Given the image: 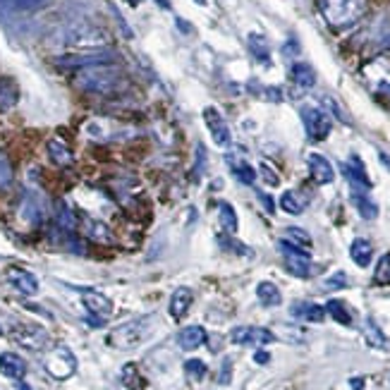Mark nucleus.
Masks as SVG:
<instances>
[{
    "label": "nucleus",
    "mask_w": 390,
    "mask_h": 390,
    "mask_svg": "<svg viewBox=\"0 0 390 390\" xmlns=\"http://www.w3.org/2000/svg\"><path fill=\"white\" fill-rule=\"evenodd\" d=\"M388 381H390V376H388Z\"/></svg>",
    "instance_id": "53"
},
{
    "label": "nucleus",
    "mask_w": 390,
    "mask_h": 390,
    "mask_svg": "<svg viewBox=\"0 0 390 390\" xmlns=\"http://www.w3.org/2000/svg\"><path fill=\"white\" fill-rule=\"evenodd\" d=\"M192 301H194V292H192L189 288H178L173 292V297H170V304H168L170 316H173L175 321H182L187 316V311H189Z\"/></svg>",
    "instance_id": "16"
},
{
    "label": "nucleus",
    "mask_w": 390,
    "mask_h": 390,
    "mask_svg": "<svg viewBox=\"0 0 390 390\" xmlns=\"http://www.w3.org/2000/svg\"><path fill=\"white\" fill-rule=\"evenodd\" d=\"M122 72L115 65L106 62V65H91L77 72L75 86L86 93H111L120 86Z\"/></svg>",
    "instance_id": "2"
},
{
    "label": "nucleus",
    "mask_w": 390,
    "mask_h": 390,
    "mask_svg": "<svg viewBox=\"0 0 390 390\" xmlns=\"http://www.w3.org/2000/svg\"><path fill=\"white\" fill-rule=\"evenodd\" d=\"M44 369L55 378V381H65V378H70L72 373L77 371V357L72 355L70 347L58 345L46 355Z\"/></svg>",
    "instance_id": "6"
},
{
    "label": "nucleus",
    "mask_w": 390,
    "mask_h": 390,
    "mask_svg": "<svg viewBox=\"0 0 390 390\" xmlns=\"http://www.w3.org/2000/svg\"><path fill=\"white\" fill-rule=\"evenodd\" d=\"M292 82L299 86V89H311L316 84V72L311 65L306 62H295L292 65Z\"/></svg>",
    "instance_id": "24"
},
{
    "label": "nucleus",
    "mask_w": 390,
    "mask_h": 390,
    "mask_svg": "<svg viewBox=\"0 0 390 390\" xmlns=\"http://www.w3.org/2000/svg\"><path fill=\"white\" fill-rule=\"evenodd\" d=\"M232 163V173L235 178L242 182V185H254L257 182V170L247 163V160H230Z\"/></svg>",
    "instance_id": "34"
},
{
    "label": "nucleus",
    "mask_w": 390,
    "mask_h": 390,
    "mask_svg": "<svg viewBox=\"0 0 390 390\" xmlns=\"http://www.w3.org/2000/svg\"><path fill=\"white\" fill-rule=\"evenodd\" d=\"M206 331L201 328V326H187V328H182L178 333V345L182 347V350L192 352L196 350V347H201L206 342Z\"/></svg>",
    "instance_id": "18"
},
{
    "label": "nucleus",
    "mask_w": 390,
    "mask_h": 390,
    "mask_svg": "<svg viewBox=\"0 0 390 390\" xmlns=\"http://www.w3.org/2000/svg\"><path fill=\"white\" fill-rule=\"evenodd\" d=\"M350 386H352V390H364V378H352Z\"/></svg>",
    "instance_id": "48"
},
{
    "label": "nucleus",
    "mask_w": 390,
    "mask_h": 390,
    "mask_svg": "<svg viewBox=\"0 0 390 390\" xmlns=\"http://www.w3.org/2000/svg\"><path fill=\"white\" fill-rule=\"evenodd\" d=\"M345 175H347V180H350V185L362 187V189H371V180H369L366 170H364L360 156H352L350 163L345 165Z\"/></svg>",
    "instance_id": "20"
},
{
    "label": "nucleus",
    "mask_w": 390,
    "mask_h": 390,
    "mask_svg": "<svg viewBox=\"0 0 390 390\" xmlns=\"http://www.w3.org/2000/svg\"><path fill=\"white\" fill-rule=\"evenodd\" d=\"M352 204H355V209L360 211V216L364 221H373V218H378V206L373 204L371 196H366L364 192H352Z\"/></svg>",
    "instance_id": "26"
},
{
    "label": "nucleus",
    "mask_w": 390,
    "mask_h": 390,
    "mask_svg": "<svg viewBox=\"0 0 390 390\" xmlns=\"http://www.w3.org/2000/svg\"><path fill=\"white\" fill-rule=\"evenodd\" d=\"M326 314H331L333 319H335L340 326H352V314H350V311H347L345 301H340V299H331L328 304H326Z\"/></svg>",
    "instance_id": "31"
},
{
    "label": "nucleus",
    "mask_w": 390,
    "mask_h": 390,
    "mask_svg": "<svg viewBox=\"0 0 390 390\" xmlns=\"http://www.w3.org/2000/svg\"><path fill=\"white\" fill-rule=\"evenodd\" d=\"M218 216H221L223 230L230 232V235H235L237 228H240V221H237V213H235V209H232V204L221 201V204H218Z\"/></svg>",
    "instance_id": "29"
},
{
    "label": "nucleus",
    "mask_w": 390,
    "mask_h": 390,
    "mask_svg": "<svg viewBox=\"0 0 390 390\" xmlns=\"http://www.w3.org/2000/svg\"><path fill=\"white\" fill-rule=\"evenodd\" d=\"M342 288H347V273H342V270L333 273L324 283V290H342Z\"/></svg>",
    "instance_id": "40"
},
{
    "label": "nucleus",
    "mask_w": 390,
    "mask_h": 390,
    "mask_svg": "<svg viewBox=\"0 0 390 390\" xmlns=\"http://www.w3.org/2000/svg\"><path fill=\"white\" fill-rule=\"evenodd\" d=\"M373 283L376 285H390V254H383L373 270Z\"/></svg>",
    "instance_id": "35"
},
{
    "label": "nucleus",
    "mask_w": 390,
    "mask_h": 390,
    "mask_svg": "<svg viewBox=\"0 0 390 390\" xmlns=\"http://www.w3.org/2000/svg\"><path fill=\"white\" fill-rule=\"evenodd\" d=\"M10 5H12L15 10H34L39 8V5H44L46 0H8Z\"/></svg>",
    "instance_id": "43"
},
{
    "label": "nucleus",
    "mask_w": 390,
    "mask_h": 390,
    "mask_svg": "<svg viewBox=\"0 0 390 390\" xmlns=\"http://www.w3.org/2000/svg\"><path fill=\"white\" fill-rule=\"evenodd\" d=\"M230 376H232V362H230V357H225V362H223V366H221V378H218V381H221L223 386H228V383H230Z\"/></svg>",
    "instance_id": "44"
},
{
    "label": "nucleus",
    "mask_w": 390,
    "mask_h": 390,
    "mask_svg": "<svg viewBox=\"0 0 390 390\" xmlns=\"http://www.w3.org/2000/svg\"><path fill=\"white\" fill-rule=\"evenodd\" d=\"M134 378H137V366L134 364H127V366L122 369V383H124V388L127 390H137L134 388Z\"/></svg>",
    "instance_id": "42"
},
{
    "label": "nucleus",
    "mask_w": 390,
    "mask_h": 390,
    "mask_svg": "<svg viewBox=\"0 0 390 390\" xmlns=\"http://www.w3.org/2000/svg\"><path fill=\"white\" fill-rule=\"evenodd\" d=\"M249 50L257 60H261L263 65H270V46L261 34H249Z\"/></svg>",
    "instance_id": "30"
},
{
    "label": "nucleus",
    "mask_w": 390,
    "mask_h": 390,
    "mask_svg": "<svg viewBox=\"0 0 390 390\" xmlns=\"http://www.w3.org/2000/svg\"><path fill=\"white\" fill-rule=\"evenodd\" d=\"M124 3H127V5H129V8H139V5H142V3H144V0H124Z\"/></svg>",
    "instance_id": "51"
},
{
    "label": "nucleus",
    "mask_w": 390,
    "mask_h": 390,
    "mask_svg": "<svg viewBox=\"0 0 390 390\" xmlns=\"http://www.w3.org/2000/svg\"><path fill=\"white\" fill-rule=\"evenodd\" d=\"M67 46H75V48H103L108 44V36L103 34V29L91 27V24H75L72 29H67L65 36Z\"/></svg>",
    "instance_id": "7"
},
{
    "label": "nucleus",
    "mask_w": 390,
    "mask_h": 390,
    "mask_svg": "<svg viewBox=\"0 0 390 390\" xmlns=\"http://www.w3.org/2000/svg\"><path fill=\"white\" fill-rule=\"evenodd\" d=\"M278 249H280V254L285 257V268H288V273H292L295 278H309V275L314 273L309 249H301V247H297V244H292L288 240H280Z\"/></svg>",
    "instance_id": "5"
},
{
    "label": "nucleus",
    "mask_w": 390,
    "mask_h": 390,
    "mask_svg": "<svg viewBox=\"0 0 390 390\" xmlns=\"http://www.w3.org/2000/svg\"><path fill=\"white\" fill-rule=\"evenodd\" d=\"M154 328H156V314L139 316V319L127 321V324L118 326V328L108 333L106 345L115 347V350H134V347H139L154 333Z\"/></svg>",
    "instance_id": "3"
},
{
    "label": "nucleus",
    "mask_w": 390,
    "mask_h": 390,
    "mask_svg": "<svg viewBox=\"0 0 390 390\" xmlns=\"http://www.w3.org/2000/svg\"><path fill=\"white\" fill-rule=\"evenodd\" d=\"M299 115H301V122H304V129H306V134H309V139L321 142V139H326L331 134L333 120L326 111H321V108H316V106H304L299 111Z\"/></svg>",
    "instance_id": "8"
},
{
    "label": "nucleus",
    "mask_w": 390,
    "mask_h": 390,
    "mask_svg": "<svg viewBox=\"0 0 390 390\" xmlns=\"http://www.w3.org/2000/svg\"><path fill=\"white\" fill-rule=\"evenodd\" d=\"M178 27L185 31V34H192V27H189V22H185V19H178Z\"/></svg>",
    "instance_id": "50"
},
{
    "label": "nucleus",
    "mask_w": 390,
    "mask_h": 390,
    "mask_svg": "<svg viewBox=\"0 0 390 390\" xmlns=\"http://www.w3.org/2000/svg\"><path fill=\"white\" fill-rule=\"evenodd\" d=\"M8 280L15 290H19L22 295H36L39 292V280H36L34 273L17 266H10L8 268Z\"/></svg>",
    "instance_id": "14"
},
{
    "label": "nucleus",
    "mask_w": 390,
    "mask_h": 390,
    "mask_svg": "<svg viewBox=\"0 0 390 390\" xmlns=\"http://www.w3.org/2000/svg\"><path fill=\"white\" fill-rule=\"evenodd\" d=\"M55 218H58L60 230H65V232H75V228H77V218H75V213L70 211V206H67L65 201H58V206H55Z\"/></svg>",
    "instance_id": "32"
},
{
    "label": "nucleus",
    "mask_w": 390,
    "mask_h": 390,
    "mask_svg": "<svg viewBox=\"0 0 390 390\" xmlns=\"http://www.w3.org/2000/svg\"><path fill=\"white\" fill-rule=\"evenodd\" d=\"M0 335H3V328H0Z\"/></svg>",
    "instance_id": "52"
},
{
    "label": "nucleus",
    "mask_w": 390,
    "mask_h": 390,
    "mask_svg": "<svg viewBox=\"0 0 390 390\" xmlns=\"http://www.w3.org/2000/svg\"><path fill=\"white\" fill-rule=\"evenodd\" d=\"M19 216H22V221L36 225V223H41V218H44V206H41V201L36 199L34 194H27L22 199V206H19Z\"/></svg>",
    "instance_id": "22"
},
{
    "label": "nucleus",
    "mask_w": 390,
    "mask_h": 390,
    "mask_svg": "<svg viewBox=\"0 0 390 390\" xmlns=\"http://www.w3.org/2000/svg\"><path fill=\"white\" fill-rule=\"evenodd\" d=\"M257 297L263 306H280V301H283L280 290L275 288L273 283H268V280H263V283L257 285Z\"/></svg>",
    "instance_id": "28"
},
{
    "label": "nucleus",
    "mask_w": 390,
    "mask_h": 390,
    "mask_svg": "<svg viewBox=\"0 0 390 390\" xmlns=\"http://www.w3.org/2000/svg\"><path fill=\"white\" fill-rule=\"evenodd\" d=\"M319 12L331 29L355 27L366 12V0H319Z\"/></svg>",
    "instance_id": "1"
},
{
    "label": "nucleus",
    "mask_w": 390,
    "mask_h": 390,
    "mask_svg": "<svg viewBox=\"0 0 390 390\" xmlns=\"http://www.w3.org/2000/svg\"><path fill=\"white\" fill-rule=\"evenodd\" d=\"M261 175H263V180H266L270 187H275V185H278V182H280V178H278V175L273 173V170L268 168L266 163H261Z\"/></svg>",
    "instance_id": "45"
},
{
    "label": "nucleus",
    "mask_w": 390,
    "mask_h": 390,
    "mask_svg": "<svg viewBox=\"0 0 390 390\" xmlns=\"http://www.w3.org/2000/svg\"><path fill=\"white\" fill-rule=\"evenodd\" d=\"M285 240L297 244L301 249L311 247V235L306 230H301V228H288V230H285Z\"/></svg>",
    "instance_id": "36"
},
{
    "label": "nucleus",
    "mask_w": 390,
    "mask_h": 390,
    "mask_svg": "<svg viewBox=\"0 0 390 390\" xmlns=\"http://www.w3.org/2000/svg\"><path fill=\"white\" fill-rule=\"evenodd\" d=\"M115 58L118 55L103 46V48H84V50H72V53L58 55L55 65L62 67V70H84V67L91 65H106V62H113Z\"/></svg>",
    "instance_id": "4"
},
{
    "label": "nucleus",
    "mask_w": 390,
    "mask_h": 390,
    "mask_svg": "<svg viewBox=\"0 0 390 390\" xmlns=\"http://www.w3.org/2000/svg\"><path fill=\"white\" fill-rule=\"evenodd\" d=\"M364 337H366V342L371 347H378V350H383V347H388V340L386 335L381 333L376 324H373V319H366V324H364Z\"/></svg>",
    "instance_id": "33"
},
{
    "label": "nucleus",
    "mask_w": 390,
    "mask_h": 390,
    "mask_svg": "<svg viewBox=\"0 0 390 390\" xmlns=\"http://www.w3.org/2000/svg\"><path fill=\"white\" fill-rule=\"evenodd\" d=\"M254 362H257V364H268L270 355H268V352H263V350H259L257 355H254Z\"/></svg>",
    "instance_id": "47"
},
{
    "label": "nucleus",
    "mask_w": 390,
    "mask_h": 390,
    "mask_svg": "<svg viewBox=\"0 0 390 390\" xmlns=\"http://www.w3.org/2000/svg\"><path fill=\"white\" fill-rule=\"evenodd\" d=\"M46 151H48L50 160H53L55 165H60V168H67V165H72V160H75V156H72V149L67 147L65 142H60V139H50L48 147H46Z\"/></svg>",
    "instance_id": "21"
},
{
    "label": "nucleus",
    "mask_w": 390,
    "mask_h": 390,
    "mask_svg": "<svg viewBox=\"0 0 390 390\" xmlns=\"http://www.w3.org/2000/svg\"><path fill=\"white\" fill-rule=\"evenodd\" d=\"M259 199L263 201V209H266L268 213H273V211H275V206H273V199H270V196H266V194H261V192H259Z\"/></svg>",
    "instance_id": "46"
},
{
    "label": "nucleus",
    "mask_w": 390,
    "mask_h": 390,
    "mask_svg": "<svg viewBox=\"0 0 390 390\" xmlns=\"http://www.w3.org/2000/svg\"><path fill=\"white\" fill-rule=\"evenodd\" d=\"M221 247L230 249V252H235V254H242V257H252V249L244 247L240 242H235V240H228V237H221Z\"/></svg>",
    "instance_id": "41"
},
{
    "label": "nucleus",
    "mask_w": 390,
    "mask_h": 390,
    "mask_svg": "<svg viewBox=\"0 0 390 390\" xmlns=\"http://www.w3.org/2000/svg\"><path fill=\"white\" fill-rule=\"evenodd\" d=\"M306 163H309L311 180H314L316 185H331V182L335 180V170H333L331 160L326 158V156L309 154V156H306Z\"/></svg>",
    "instance_id": "13"
},
{
    "label": "nucleus",
    "mask_w": 390,
    "mask_h": 390,
    "mask_svg": "<svg viewBox=\"0 0 390 390\" xmlns=\"http://www.w3.org/2000/svg\"><path fill=\"white\" fill-rule=\"evenodd\" d=\"M17 98H19L17 82L12 77H0V113L12 111Z\"/></svg>",
    "instance_id": "19"
},
{
    "label": "nucleus",
    "mask_w": 390,
    "mask_h": 390,
    "mask_svg": "<svg viewBox=\"0 0 390 390\" xmlns=\"http://www.w3.org/2000/svg\"><path fill=\"white\" fill-rule=\"evenodd\" d=\"M204 122H206V127H209V132H211V139L216 142V147H221V149H228L232 144V134H230V127H228V122H225V118L218 113V108H204Z\"/></svg>",
    "instance_id": "11"
},
{
    "label": "nucleus",
    "mask_w": 390,
    "mask_h": 390,
    "mask_svg": "<svg viewBox=\"0 0 390 390\" xmlns=\"http://www.w3.org/2000/svg\"><path fill=\"white\" fill-rule=\"evenodd\" d=\"M230 340L235 345H252V347H261L275 340V333L268 328H259V326H237L230 333Z\"/></svg>",
    "instance_id": "12"
},
{
    "label": "nucleus",
    "mask_w": 390,
    "mask_h": 390,
    "mask_svg": "<svg viewBox=\"0 0 390 390\" xmlns=\"http://www.w3.org/2000/svg\"><path fill=\"white\" fill-rule=\"evenodd\" d=\"M350 257H352V261H355L357 266L366 268L369 263H371V259H373V247H371V242L364 240V237H357V240L352 242V247H350Z\"/></svg>",
    "instance_id": "23"
},
{
    "label": "nucleus",
    "mask_w": 390,
    "mask_h": 390,
    "mask_svg": "<svg viewBox=\"0 0 390 390\" xmlns=\"http://www.w3.org/2000/svg\"><path fill=\"white\" fill-rule=\"evenodd\" d=\"M27 373V362L15 352H0V376L12 378V381H22Z\"/></svg>",
    "instance_id": "15"
},
{
    "label": "nucleus",
    "mask_w": 390,
    "mask_h": 390,
    "mask_svg": "<svg viewBox=\"0 0 390 390\" xmlns=\"http://www.w3.org/2000/svg\"><path fill=\"white\" fill-rule=\"evenodd\" d=\"M12 178H15V173H12V165H10L8 156L0 154V189H8V187L12 185Z\"/></svg>",
    "instance_id": "38"
},
{
    "label": "nucleus",
    "mask_w": 390,
    "mask_h": 390,
    "mask_svg": "<svg viewBox=\"0 0 390 390\" xmlns=\"http://www.w3.org/2000/svg\"><path fill=\"white\" fill-rule=\"evenodd\" d=\"M82 304L89 311L91 319H86V321H89L93 328H101L108 316L113 314V301L103 292H98V290H82Z\"/></svg>",
    "instance_id": "9"
},
{
    "label": "nucleus",
    "mask_w": 390,
    "mask_h": 390,
    "mask_svg": "<svg viewBox=\"0 0 390 390\" xmlns=\"http://www.w3.org/2000/svg\"><path fill=\"white\" fill-rule=\"evenodd\" d=\"M280 209L285 213H290V216H299V213H304V209H306V199L299 194V192L290 189L280 196Z\"/></svg>",
    "instance_id": "27"
},
{
    "label": "nucleus",
    "mask_w": 390,
    "mask_h": 390,
    "mask_svg": "<svg viewBox=\"0 0 390 390\" xmlns=\"http://www.w3.org/2000/svg\"><path fill=\"white\" fill-rule=\"evenodd\" d=\"M12 340L31 352H41L44 347H48L50 337H48V333H46V328H41V326H36V324H17L12 328Z\"/></svg>",
    "instance_id": "10"
},
{
    "label": "nucleus",
    "mask_w": 390,
    "mask_h": 390,
    "mask_svg": "<svg viewBox=\"0 0 390 390\" xmlns=\"http://www.w3.org/2000/svg\"><path fill=\"white\" fill-rule=\"evenodd\" d=\"M292 316L299 321H309V324H321L326 319V306L314 304V301H297L292 304Z\"/></svg>",
    "instance_id": "17"
},
{
    "label": "nucleus",
    "mask_w": 390,
    "mask_h": 390,
    "mask_svg": "<svg viewBox=\"0 0 390 390\" xmlns=\"http://www.w3.org/2000/svg\"><path fill=\"white\" fill-rule=\"evenodd\" d=\"M378 158H381V163L390 170V156L386 154V151H378Z\"/></svg>",
    "instance_id": "49"
},
{
    "label": "nucleus",
    "mask_w": 390,
    "mask_h": 390,
    "mask_svg": "<svg viewBox=\"0 0 390 390\" xmlns=\"http://www.w3.org/2000/svg\"><path fill=\"white\" fill-rule=\"evenodd\" d=\"M206 371H209V369H206V364L201 360H187L185 362V373L194 378V381H201V378L206 376Z\"/></svg>",
    "instance_id": "37"
},
{
    "label": "nucleus",
    "mask_w": 390,
    "mask_h": 390,
    "mask_svg": "<svg viewBox=\"0 0 390 390\" xmlns=\"http://www.w3.org/2000/svg\"><path fill=\"white\" fill-rule=\"evenodd\" d=\"M84 232H86V237L93 240V242H101V244H111L113 242V232L108 230L106 223L93 221V218L84 221Z\"/></svg>",
    "instance_id": "25"
},
{
    "label": "nucleus",
    "mask_w": 390,
    "mask_h": 390,
    "mask_svg": "<svg viewBox=\"0 0 390 390\" xmlns=\"http://www.w3.org/2000/svg\"><path fill=\"white\" fill-rule=\"evenodd\" d=\"M324 106L328 108V111H331L333 115H335V118H337V120H340V122H347V124L352 122V120H350V115H347V113L342 111V106H340V103L335 101V98H331V96H324Z\"/></svg>",
    "instance_id": "39"
}]
</instances>
